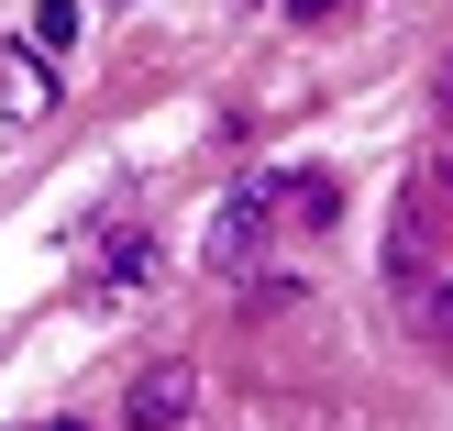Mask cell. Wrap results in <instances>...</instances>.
Listing matches in <instances>:
<instances>
[{"instance_id":"6da1fadb","label":"cell","mask_w":453,"mask_h":431,"mask_svg":"<svg viewBox=\"0 0 453 431\" xmlns=\"http://www.w3.org/2000/svg\"><path fill=\"white\" fill-rule=\"evenodd\" d=\"M188 366H144V376H133V398H122V420L133 431H177V420H188Z\"/></svg>"},{"instance_id":"5b68a950","label":"cell","mask_w":453,"mask_h":431,"mask_svg":"<svg viewBox=\"0 0 453 431\" xmlns=\"http://www.w3.org/2000/svg\"><path fill=\"white\" fill-rule=\"evenodd\" d=\"M111 12H122V0H111Z\"/></svg>"},{"instance_id":"3957f363","label":"cell","mask_w":453,"mask_h":431,"mask_svg":"<svg viewBox=\"0 0 453 431\" xmlns=\"http://www.w3.org/2000/svg\"><path fill=\"white\" fill-rule=\"evenodd\" d=\"M255 221H265V199H233V211H221V243H211V255H243V243H255Z\"/></svg>"},{"instance_id":"277c9868","label":"cell","mask_w":453,"mask_h":431,"mask_svg":"<svg viewBox=\"0 0 453 431\" xmlns=\"http://www.w3.org/2000/svg\"><path fill=\"white\" fill-rule=\"evenodd\" d=\"M332 12H343V0H288V22H332Z\"/></svg>"},{"instance_id":"7a4b0ae2","label":"cell","mask_w":453,"mask_h":431,"mask_svg":"<svg viewBox=\"0 0 453 431\" xmlns=\"http://www.w3.org/2000/svg\"><path fill=\"white\" fill-rule=\"evenodd\" d=\"M34 44L66 56V44H78V0H34Z\"/></svg>"}]
</instances>
